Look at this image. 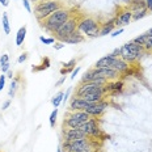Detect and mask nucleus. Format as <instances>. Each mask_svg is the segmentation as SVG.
Returning a JSON list of instances; mask_svg holds the SVG:
<instances>
[{
  "instance_id": "nucleus-1",
  "label": "nucleus",
  "mask_w": 152,
  "mask_h": 152,
  "mask_svg": "<svg viewBox=\"0 0 152 152\" xmlns=\"http://www.w3.org/2000/svg\"><path fill=\"white\" fill-rule=\"evenodd\" d=\"M72 16H74V13H72L71 9H68V8L58 9V11L54 12L53 15H50L46 20L41 21V26H42L46 31L54 34L66 21L69 20Z\"/></svg>"
},
{
  "instance_id": "nucleus-2",
  "label": "nucleus",
  "mask_w": 152,
  "mask_h": 152,
  "mask_svg": "<svg viewBox=\"0 0 152 152\" xmlns=\"http://www.w3.org/2000/svg\"><path fill=\"white\" fill-rule=\"evenodd\" d=\"M64 8L63 3L61 0H46V1H41L36 4L34 7V15L38 21H43L49 17L50 15H53L54 12H56L58 9Z\"/></svg>"
},
{
  "instance_id": "nucleus-3",
  "label": "nucleus",
  "mask_w": 152,
  "mask_h": 152,
  "mask_svg": "<svg viewBox=\"0 0 152 152\" xmlns=\"http://www.w3.org/2000/svg\"><path fill=\"white\" fill-rule=\"evenodd\" d=\"M100 23L93 17H85L83 20H79L77 23V30L89 38L100 37Z\"/></svg>"
},
{
  "instance_id": "nucleus-4",
  "label": "nucleus",
  "mask_w": 152,
  "mask_h": 152,
  "mask_svg": "<svg viewBox=\"0 0 152 152\" xmlns=\"http://www.w3.org/2000/svg\"><path fill=\"white\" fill-rule=\"evenodd\" d=\"M61 145L63 152H94L92 138L74 142H62Z\"/></svg>"
},
{
  "instance_id": "nucleus-5",
  "label": "nucleus",
  "mask_w": 152,
  "mask_h": 152,
  "mask_svg": "<svg viewBox=\"0 0 152 152\" xmlns=\"http://www.w3.org/2000/svg\"><path fill=\"white\" fill-rule=\"evenodd\" d=\"M77 23H79L77 17H76V16H72L69 20L66 21V23L54 33L55 34V41H59V42L64 43V41L67 39L74 31L77 30Z\"/></svg>"
},
{
  "instance_id": "nucleus-6",
  "label": "nucleus",
  "mask_w": 152,
  "mask_h": 152,
  "mask_svg": "<svg viewBox=\"0 0 152 152\" xmlns=\"http://www.w3.org/2000/svg\"><path fill=\"white\" fill-rule=\"evenodd\" d=\"M83 131L87 134L88 138L92 139H101V135H102V130H101L100 125H99V118H94V117H91L87 122L84 123L80 127Z\"/></svg>"
},
{
  "instance_id": "nucleus-7",
  "label": "nucleus",
  "mask_w": 152,
  "mask_h": 152,
  "mask_svg": "<svg viewBox=\"0 0 152 152\" xmlns=\"http://www.w3.org/2000/svg\"><path fill=\"white\" fill-rule=\"evenodd\" d=\"M87 134L81 129H66L62 130V142H74V140H81L87 139Z\"/></svg>"
},
{
  "instance_id": "nucleus-8",
  "label": "nucleus",
  "mask_w": 152,
  "mask_h": 152,
  "mask_svg": "<svg viewBox=\"0 0 152 152\" xmlns=\"http://www.w3.org/2000/svg\"><path fill=\"white\" fill-rule=\"evenodd\" d=\"M109 106H110V104L107 102L106 100H102V101H100V102L92 104V105H91L89 107H87L84 112H87L91 117H94V118H100V117L104 115V113L106 112Z\"/></svg>"
},
{
  "instance_id": "nucleus-9",
  "label": "nucleus",
  "mask_w": 152,
  "mask_h": 152,
  "mask_svg": "<svg viewBox=\"0 0 152 152\" xmlns=\"http://www.w3.org/2000/svg\"><path fill=\"white\" fill-rule=\"evenodd\" d=\"M131 21H132V12H130L126 7L123 11L119 12V15H117L114 17V25H115V28L127 26Z\"/></svg>"
},
{
  "instance_id": "nucleus-10",
  "label": "nucleus",
  "mask_w": 152,
  "mask_h": 152,
  "mask_svg": "<svg viewBox=\"0 0 152 152\" xmlns=\"http://www.w3.org/2000/svg\"><path fill=\"white\" fill-rule=\"evenodd\" d=\"M104 87L96 84V83H80L76 89V97H83L84 94L88 93H93V92H97L100 89H102Z\"/></svg>"
},
{
  "instance_id": "nucleus-11",
  "label": "nucleus",
  "mask_w": 152,
  "mask_h": 152,
  "mask_svg": "<svg viewBox=\"0 0 152 152\" xmlns=\"http://www.w3.org/2000/svg\"><path fill=\"white\" fill-rule=\"evenodd\" d=\"M94 74L96 76H100V77H104L106 79L107 81H112V80H117V79H119V75L118 72L115 71V69L110 68V67H106V68H93Z\"/></svg>"
},
{
  "instance_id": "nucleus-12",
  "label": "nucleus",
  "mask_w": 152,
  "mask_h": 152,
  "mask_svg": "<svg viewBox=\"0 0 152 152\" xmlns=\"http://www.w3.org/2000/svg\"><path fill=\"white\" fill-rule=\"evenodd\" d=\"M92 105L91 102L85 101L81 97H72L69 101V106H68V112H77V110H85L87 107H89Z\"/></svg>"
},
{
  "instance_id": "nucleus-13",
  "label": "nucleus",
  "mask_w": 152,
  "mask_h": 152,
  "mask_svg": "<svg viewBox=\"0 0 152 152\" xmlns=\"http://www.w3.org/2000/svg\"><path fill=\"white\" fill-rule=\"evenodd\" d=\"M123 87H125V83L122 80H119V79H117V80L107 81L105 85V91H106V93L109 92L112 94H118L123 91Z\"/></svg>"
},
{
  "instance_id": "nucleus-14",
  "label": "nucleus",
  "mask_w": 152,
  "mask_h": 152,
  "mask_svg": "<svg viewBox=\"0 0 152 152\" xmlns=\"http://www.w3.org/2000/svg\"><path fill=\"white\" fill-rule=\"evenodd\" d=\"M125 46L127 47V49L131 51L132 54L135 55V58L138 59H140L142 56L144 55V53H145V50H144V47L142 46V45H138V43H135L134 41H130V42H127V43H125Z\"/></svg>"
},
{
  "instance_id": "nucleus-15",
  "label": "nucleus",
  "mask_w": 152,
  "mask_h": 152,
  "mask_svg": "<svg viewBox=\"0 0 152 152\" xmlns=\"http://www.w3.org/2000/svg\"><path fill=\"white\" fill-rule=\"evenodd\" d=\"M119 58L123 59L126 63H129V64H134V63L138 62V59L135 58V55L132 54L130 50L123 45L122 47H119Z\"/></svg>"
},
{
  "instance_id": "nucleus-16",
  "label": "nucleus",
  "mask_w": 152,
  "mask_h": 152,
  "mask_svg": "<svg viewBox=\"0 0 152 152\" xmlns=\"http://www.w3.org/2000/svg\"><path fill=\"white\" fill-rule=\"evenodd\" d=\"M117 58H113L110 54H107V55H104L102 58H100L99 61L94 63L93 68H106V67H110L112 68V64L114 63Z\"/></svg>"
},
{
  "instance_id": "nucleus-17",
  "label": "nucleus",
  "mask_w": 152,
  "mask_h": 152,
  "mask_svg": "<svg viewBox=\"0 0 152 152\" xmlns=\"http://www.w3.org/2000/svg\"><path fill=\"white\" fill-rule=\"evenodd\" d=\"M84 41H85V36L79 30H76L64 41V43L66 45H79V43L84 42Z\"/></svg>"
},
{
  "instance_id": "nucleus-18",
  "label": "nucleus",
  "mask_w": 152,
  "mask_h": 152,
  "mask_svg": "<svg viewBox=\"0 0 152 152\" xmlns=\"http://www.w3.org/2000/svg\"><path fill=\"white\" fill-rule=\"evenodd\" d=\"M112 68H113V69H115V71L118 72L119 75H123L126 71H129L130 66H129V63H126L125 61H123V59L117 58L115 61H114V63L112 64Z\"/></svg>"
},
{
  "instance_id": "nucleus-19",
  "label": "nucleus",
  "mask_w": 152,
  "mask_h": 152,
  "mask_svg": "<svg viewBox=\"0 0 152 152\" xmlns=\"http://www.w3.org/2000/svg\"><path fill=\"white\" fill-rule=\"evenodd\" d=\"M115 29V25H114V17L110 18L109 21L104 23L100 28V37H104V36H107V34H112L113 30Z\"/></svg>"
},
{
  "instance_id": "nucleus-20",
  "label": "nucleus",
  "mask_w": 152,
  "mask_h": 152,
  "mask_svg": "<svg viewBox=\"0 0 152 152\" xmlns=\"http://www.w3.org/2000/svg\"><path fill=\"white\" fill-rule=\"evenodd\" d=\"M126 8H127L130 12H137L139 9L145 8V3H144V0H130L129 4L126 5Z\"/></svg>"
},
{
  "instance_id": "nucleus-21",
  "label": "nucleus",
  "mask_w": 152,
  "mask_h": 152,
  "mask_svg": "<svg viewBox=\"0 0 152 152\" xmlns=\"http://www.w3.org/2000/svg\"><path fill=\"white\" fill-rule=\"evenodd\" d=\"M25 37H26V26H21L20 29L17 30V34H16V46H21L25 41Z\"/></svg>"
},
{
  "instance_id": "nucleus-22",
  "label": "nucleus",
  "mask_w": 152,
  "mask_h": 152,
  "mask_svg": "<svg viewBox=\"0 0 152 152\" xmlns=\"http://www.w3.org/2000/svg\"><path fill=\"white\" fill-rule=\"evenodd\" d=\"M76 63H77L76 59H71V61L67 62V63H63V68L61 69V74L62 75H66V74H68V72H72L76 68L75 67Z\"/></svg>"
},
{
  "instance_id": "nucleus-23",
  "label": "nucleus",
  "mask_w": 152,
  "mask_h": 152,
  "mask_svg": "<svg viewBox=\"0 0 152 152\" xmlns=\"http://www.w3.org/2000/svg\"><path fill=\"white\" fill-rule=\"evenodd\" d=\"M94 77H96V74H94L93 68H91V69H88L83 76H81L80 83H92V81L94 80Z\"/></svg>"
},
{
  "instance_id": "nucleus-24",
  "label": "nucleus",
  "mask_w": 152,
  "mask_h": 152,
  "mask_svg": "<svg viewBox=\"0 0 152 152\" xmlns=\"http://www.w3.org/2000/svg\"><path fill=\"white\" fill-rule=\"evenodd\" d=\"M63 96H64V92L63 91H59L58 93L51 99V104L54 107H59V105L63 102Z\"/></svg>"
},
{
  "instance_id": "nucleus-25",
  "label": "nucleus",
  "mask_w": 152,
  "mask_h": 152,
  "mask_svg": "<svg viewBox=\"0 0 152 152\" xmlns=\"http://www.w3.org/2000/svg\"><path fill=\"white\" fill-rule=\"evenodd\" d=\"M147 15H148L147 8L139 9V11H137V12H132V21H139V20H142V18H144Z\"/></svg>"
},
{
  "instance_id": "nucleus-26",
  "label": "nucleus",
  "mask_w": 152,
  "mask_h": 152,
  "mask_svg": "<svg viewBox=\"0 0 152 152\" xmlns=\"http://www.w3.org/2000/svg\"><path fill=\"white\" fill-rule=\"evenodd\" d=\"M3 29H4L5 34L11 33V25H9V17L7 12H3Z\"/></svg>"
},
{
  "instance_id": "nucleus-27",
  "label": "nucleus",
  "mask_w": 152,
  "mask_h": 152,
  "mask_svg": "<svg viewBox=\"0 0 152 152\" xmlns=\"http://www.w3.org/2000/svg\"><path fill=\"white\" fill-rule=\"evenodd\" d=\"M17 88H18V79H12L11 88H9V91H8V96L11 97V99H13V97H15Z\"/></svg>"
},
{
  "instance_id": "nucleus-28",
  "label": "nucleus",
  "mask_w": 152,
  "mask_h": 152,
  "mask_svg": "<svg viewBox=\"0 0 152 152\" xmlns=\"http://www.w3.org/2000/svg\"><path fill=\"white\" fill-rule=\"evenodd\" d=\"M56 118H58V107H55V109H54L53 112H51V114H50L49 122H50V126H51V127H55Z\"/></svg>"
},
{
  "instance_id": "nucleus-29",
  "label": "nucleus",
  "mask_w": 152,
  "mask_h": 152,
  "mask_svg": "<svg viewBox=\"0 0 152 152\" xmlns=\"http://www.w3.org/2000/svg\"><path fill=\"white\" fill-rule=\"evenodd\" d=\"M143 47L145 51H152V36H147Z\"/></svg>"
},
{
  "instance_id": "nucleus-30",
  "label": "nucleus",
  "mask_w": 152,
  "mask_h": 152,
  "mask_svg": "<svg viewBox=\"0 0 152 152\" xmlns=\"http://www.w3.org/2000/svg\"><path fill=\"white\" fill-rule=\"evenodd\" d=\"M145 38H147V34L143 33V34H140V36L135 37L132 41H134L135 43H138V45H142V46H143V45H144V42H145Z\"/></svg>"
},
{
  "instance_id": "nucleus-31",
  "label": "nucleus",
  "mask_w": 152,
  "mask_h": 152,
  "mask_svg": "<svg viewBox=\"0 0 152 152\" xmlns=\"http://www.w3.org/2000/svg\"><path fill=\"white\" fill-rule=\"evenodd\" d=\"M39 41H41L42 43H45V45H54V43H55V38H53V37L46 38V37L41 36V37H39Z\"/></svg>"
},
{
  "instance_id": "nucleus-32",
  "label": "nucleus",
  "mask_w": 152,
  "mask_h": 152,
  "mask_svg": "<svg viewBox=\"0 0 152 152\" xmlns=\"http://www.w3.org/2000/svg\"><path fill=\"white\" fill-rule=\"evenodd\" d=\"M5 80H7V75H5V74H1V76H0V92L4 89V87H5Z\"/></svg>"
},
{
  "instance_id": "nucleus-33",
  "label": "nucleus",
  "mask_w": 152,
  "mask_h": 152,
  "mask_svg": "<svg viewBox=\"0 0 152 152\" xmlns=\"http://www.w3.org/2000/svg\"><path fill=\"white\" fill-rule=\"evenodd\" d=\"M30 0H23V5L24 8L26 9V12H29V13H31V5H30Z\"/></svg>"
},
{
  "instance_id": "nucleus-34",
  "label": "nucleus",
  "mask_w": 152,
  "mask_h": 152,
  "mask_svg": "<svg viewBox=\"0 0 152 152\" xmlns=\"http://www.w3.org/2000/svg\"><path fill=\"white\" fill-rule=\"evenodd\" d=\"M49 67H50V61H49V58H46V59H45V62H43V64H42V67L37 68L36 71H41V69H46V68H49Z\"/></svg>"
},
{
  "instance_id": "nucleus-35",
  "label": "nucleus",
  "mask_w": 152,
  "mask_h": 152,
  "mask_svg": "<svg viewBox=\"0 0 152 152\" xmlns=\"http://www.w3.org/2000/svg\"><path fill=\"white\" fill-rule=\"evenodd\" d=\"M7 62H9V55L8 54H3V55L0 56V66L4 64V63H7Z\"/></svg>"
},
{
  "instance_id": "nucleus-36",
  "label": "nucleus",
  "mask_w": 152,
  "mask_h": 152,
  "mask_svg": "<svg viewBox=\"0 0 152 152\" xmlns=\"http://www.w3.org/2000/svg\"><path fill=\"white\" fill-rule=\"evenodd\" d=\"M64 45H66V43H63V42H59V41H56V42L53 45V47H54V50H62L63 47H64Z\"/></svg>"
},
{
  "instance_id": "nucleus-37",
  "label": "nucleus",
  "mask_w": 152,
  "mask_h": 152,
  "mask_svg": "<svg viewBox=\"0 0 152 152\" xmlns=\"http://www.w3.org/2000/svg\"><path fill=\"white\" fill-rule=\"evenodd\" d=\"M26 59H28V53H23V54H21V55H20V56H18L17 62H18V63H20V64H21V63L26 62Z\"/></svg>"
},
{
  "instance_id": "nucleus-38",
  "label": "nucleus",
  "mask_w": 152,
  "mask_h": 152,
  "mask_svg": "<svg viewBox=\"0 0 152 152\" xmlns=\"http://www.w3.org/2000/svg\"><path fill=\"white\" fill-rule=\"evenodd\" d=\"M9 66H11V64H9V62H7V63H4V64L0 66V68H1V72H3V74H7V72L9 71Z\"/></svg>"
},
{
  "instance_id": "nucleus-39",
  "label": "nucleus",
  "mask_w": 152,
  "mask_h": 152,
  "mask_svg": "<svg viewBox=\"0 0 152 152\" xmlns=\"http://www.w3.org/2000/svg\"><path fill=\"white\" fill-rule=\"evenodd\" d=\"M121 33H123V28H118V29H114V30H113V33L110 34V36H112L113 38H115L117 36H119Z\"/></svg>"
},
{
  "instance_id": "nucleus-40",
  "label": "nucleus",
  "mask_w": 152,
  "mask_h": 152,
  "mask_svg": "<svg viewBox=\"0 0 152 152\" xmlns=\"http://www.w3.org/2000/svg\"><path fill=\"white\" fill-rule=\"evenodd\" d=\"M80 67H76L75 69H74V71H72L71 72V80H75V79H76V76H77L79 75V72H80Z\"/></svg>"
},
{
  "instance_id": "nucleus-41",
  "label": "nucleus",
  "mask_w": 152,
  "mask_h": 152,
  "mask_svg": "<svg viewBox=\"0 0 152 152\" xmlns=\"http://www.w3.org/2000/svg\"><path fill=\"white\" fill-rule=\"evenodd\" d=\"M144 3H145V8H147V11L152 13V0H144Z\"/></svg>"
},
{
  "instance_id": "nucleus-42",
  "label": "nucleus",
  "mask_w": 152,
  "mask_h": 152,
  "mask_svg": "<svg viewBox=\"0 0 152 152\" xmlns=\"http://www.w3.org/2000/svg\"><path fill=\"white\" fill-rule=\"evenodd\" d=\"M110 55H112L113 58H119V47H115V49L110 53Z\"/></svg>"
},
{
  "instance_id": "nucleus-43",
  "label": "nucleus",
  "mask_w": 152,
  "mask_h": 152,
  "mask_svg": "<svg viewBox=\"0 0 152 152\" xmlns=\"http://www.w3.org/2000/svg\"><path fill=\"white\" fill-rule=\"evenodd\" d=\"M71 91H72V88L69 87L67 91H66V93H64V96H63V102H66V101L68 100V97H69V94H71Z\"/></svg>"
},
{
  "instance_id": "nucleus-44",
  "label": "nucleus",
  "mask_w": 152,
  "mask_h": 152,
  "mask_svg": "<svg viewBox=\"0 0 152 152\" xmlns=\"http://www.w3.org/2000/svg\"><path fill=\"white\" fill-rule=\"evenodd\" d=\"M64 81H66V76L63 75L62 77L59 79V80H58V81H56V83H55V87H61V85H62L63 83H64Z\"/></svg>"
},
{
  "instance_id": "nucleus-45",
  "label": "nucleus",
  "mask_w": 152,
  "mask_h": 152,
  "mask_svg": "<svg viewBox=\"0 0 152 152\" xmlns=\"http://www.w3.org/2000/svg\"><path fill=\"white\" fill-rule=\"evenodd\" d=\"M9 106H11V100H7L4 104H3V107H1V109H3V110H7Z\"/></svg>"
},
{
  "instance_id": "nucleus-46",
  "label": "nucleus",
  "mask_w": 152,
  "mask_h": 152,
  "mask_svg": "<svg viewBox=\"0 0 152 152\" xmlns=\"http://www.w3.org/2000/svg\"><path fill=\"white\" fill-rule=\"evenodd\" d=\"M0 4H1L3 7H8V5H9V0H0Z\"/></svg>"
},
{
  "instance_id": "nucleus-47",
  "label": "nucleus",
  "mask_w": 152,
  "mask_h": 152,
  "mask_svg": "<svg viewBox=\"0 0 152 152\" xmlns=\"http://www.w3.org/2000/svg\"><path fill=\"white\" fill-rule=\"evenodd\" d=\"M5 75H7V77H9V79H13V72H12L11 69H9V71H8Z\"/></svg>"
},
{
  "instance_id": "nucleus-48",
  "label": "nucleus",
  "mask_w": 152,
  "mask_h": 152,
  "mask_svg": "<svg viewBox=\"0 0 152 152\" xmlns=\"http://www.w3.org/2000/svg\"><path fill=\"white\" fill-rule=\"evenodd\" d=\"M33 4H38V3H41V1H46V0H30Z\"/></svg>"
},
{
  "instance_id": "nucleus-49",
  "label": "nucleus",
  "mask_w": 152,
  "mask_h": 152,
  "mask_svg": "<svg viewBox=\"0 0 152 152\" xmlns=\"http://www.w3.org/2000/svg\"><path fill=\"white\" fill-rule=\"evenodd\" d=\"M145 34H147V36H152V28H150V29L145 31Z\"/></svg>"
},
{
  "instance_id": "nucleus-50",
  "label": "nucleus",
  "mask_w": 152,
  "mask_h": 152,
  "mask_svg": "<svg viewBox=\"0 0 152 152\" xmlns=\"http://www.w3.org/2000/svg\"><path fill=\"white\" fill-rule=\"evenodd\" d=\"M56 152H63V150H62V145H59L58 150H56Z\"/></svg>"
}]
</instances>
